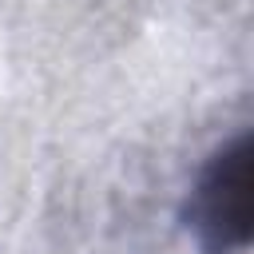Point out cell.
Segmentation results:
<instances>
[{
    "mask_svg": "<svg viewBox=\"0 0 254 254\" xmlns=\"http://www.w3.org/2000/svg\"><path fill=\"white\" fill-rule=\"evenodd\" d=\"M250 187H254V151L250 135H238L206 163L198 187L190 190L187 218L202 254H234L250 242V218H254Z\"/></svg>",
    "mask_w": 254,
    "mask_h": 254,
    "instance_id": "1",
    "label": "cell"
}]
</instances>
